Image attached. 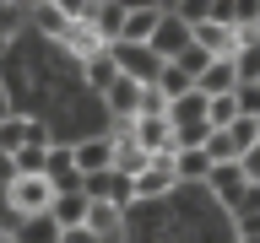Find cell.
I'll use <instances>...</instances> for the list:
<instances>
[{
    "label": "cell",
    "instance_id": "6da1fadb",
    "mask_svg": "<svg viewBox=\"0 0 260 243\" xmlns=\"http://www.w3.org/2000/svg\"><path fill=\"white\" fill-rule=\"evenodd\" d=\"M49 206H54V184L49 178H6V211H11V222L49 216Z\"/></svg>",
    "mask_w": 260,
    "mask_h": 243
},
{
    "label": "cell",
    "instance_id": "7a4b0ae2",
    "mask_svg": "<svg viewBox=\"0 0 260 243\" xmlns=\"http://www.w3.org/2000/svg\"><path fill=\"white\" fill-rule=\"evenodd\" d=\"M174 189H179V178H174V151H168V157H152V162H146V173L130 184V206H152V200H168Z\"/></svg>",
    "mask_w": 260,
    "mask_h": 243
},
{
    "label": "cell",
    "instance_id": "3957f363",
    "mask_svg": "<svg viewBox=\"0 0 260 243\" xmlns=\"http://www.w3.org/2000/svg\"><path fill=\"white\" fill-rule=\"evenodd\" d=\"M190 44H195V32H190V16H184V11L174 6V11L162 16V27L152 32V44H146V49H152V54H157V60L168 65V60H179V54H184Z\"/></svg>",
    "mask_w": 260,
    "mask_h": 243
},
{
    "label": "cell",
    "instance_id": "277c9868",
    "mask_svg": "<svg viewBox=\"0 0 260 243\" xmlns=\"http://www.w3.org/2000/svg\"><path fill=\"white\" fill-rule=\"evenodd\" d=\"M38 141H49V130L32 113H6L0 119V162H11L22 146H38Z\"/></svg>",
    "mask_w": 260,
    "mask_h": 243
},
{
    "label": "cell",
    "instance_id": "5b68a950",
    "mask_svg": "<svg viewBox=\"0 0 260 243\" xmlns=\"http://www.w3.org/2000/svg\"><path fill=\"white\" fill-rule=\"evenodd\" d=\"M109 54H114V65H119V76L141 81V87H152L157 70H162V60H157L146 44H109Z\"/></svg>",
    "mask_w": 260,
    "mask_h": 243
},
{
    "label": "cell",
    "instance_id": "8992f818",
    "mask_svg": "<svg viewBox=\"0 0 260 243\" xmlns=\"http://www.w3.org/2000/svg\"><path fill=\"white\" fill-rule=\"evenodd\" d=\"M71 157H76V173L92 178V173H109L114 168V135H81L71 146Z\"/></svg>",
    "mask_w": 260,
    "mask_h": 243
},
{
    "label": "cell",
    "instance_id": "52a82bcc",
    "mask_svg": "<svg viewBox=\"0 0 260 243\" xmlns=\"http://www.w3.org/2000/svg\"><path fill=\"white\" fill-rule=\"evenodd\" d=\"M206 189H211V200H217L222 211H233L244 194H249V178H244V168H239V162H222V168H211Z\"/></svg>",
    "mask_w": 260,
    "mask_h": 243
},
{
    "label": "cell",
    "instance_id": "ba28073f",
    "mask_svg": "<svg viewBox=\"0 0 260 243\" xmlns=\"http://www.w3.org/2000/svg\"><path fill=\"white\" fill-rule=\"evenodd\" d=\"M103 108H109V119H114V125H130V119L141 113V81L119 76L109 92H103Z\"/></svg>",
    "mask_w": 260,
    "mask_h": 243
},
{
    "label": "cell",
    "instance_id": "9c48e42d",
    "mask_svg": "<svg viewBox=\"0 0 260 243\" xmlns=\"http://www.w3.org/2000/svg\"><path fill=\"white\" fill-rule=\"evenodd\" d=\"M109 135H114V173H125L130 184H136V178L146 173V162H152V157L141 151V141H136L130 130H109Z\"/></svg>",
    "mask_w": 260,
    "mask_h": 243
},
{
    "label": "cell",
    "instance_id": "30bf717a",
    "mask_svg": "<svg viewBox=\"0 0 260 243\" xmlns=\"http://www.w3.org/2000/svg\"><path fill=\"white\" fill-rule=\"evenodd\" d=\"M81 194L87 200H114V206H125L130 211V178L125 173H92V178H81Z\"/></svg>",
    "mask_w": 260,
    "mask_h": 243
},
{
    "label": "cell",
    "instance_id": "8fae6325",
    "mask_svg": "<svg viewBox=\"0 0 260 243\" xmlns=\"http://www.w3.org/2000/svg\"><path fill=\"white\" fill-rule=\"evenodd\" d=\"M162 16H168V6H130L125 38H119V44H152V32L162 27Z\"/></svg>",
    "mask_w": 260,
    "mask_h": 243
},
{
    "label": "cell",
    "instance_id": "7c38bea8",
    "mask_svg": "<svg viewBox=\"0 0 260 243\" xmlns=\"http://www.w3.org/2000/svg\"><path fill=\"white\" fill-rule=\"evenodd\" d=\"M195 92L206 97V103H211V97H233V92H239V70H233V60H211L206 76L195 81Z\"/></svg>",
    "mask_w": 260,
    "mask_h": 243
},
{
    "label": "cell",
    "instance_id": "4fadbf2b",
    "mask_svg": "<svg viewBox=\"0 0 260 243\" xmlns=\"http://www.w3.org/2000/svg\"><path fill=\"white\" fill-rule=\"evenodd\" d=\"M44 178L54 184V194L81 189V173H76V157H71V146H49V168H44Z\"/></svg>",
    "mask_w": 260,
    "mask_h": 243
},
{
    "label": "cell",
    "instance_id": "5bb4252c",
    "mask_svg": "<svg viewBox=\"0 0 260 243\" xmlns=\"http://www.w3.org/2000/svg\"><path fill=\"white\" fill-rule=\"evenodd\" d=\"M87 227H92L103 243L119 238V227H125V206H114V200H87Z\"/></svg>",
    "mask_w": 260,
    "mask_h": 243
},
{
    "label": "cell",
    "instance_id": "9a60e30c",
    "mask_svg": "<svg viewBox=\"0 0 260 243\" xmlns=\"http://www.w3.org/2000/svg\"><path fill=\"white\" fill-rule=\"evenodd\" d=\"M114 81H119V65H114V54H109V49H103V54H92V60L81 65V87H87V92H98V97H103Z\"/></svg>",
    "mask_w": 260,
    "mask_h": 243
},
{
    "label": "cell",
    "instance_id": "2e32d148",
    "mask_svg": "<svg viewBox=\"0 0 260 243\" xmlns=\"http://www.w3.org/2000/svg\"><path fill=\"white\" fill-rule=\"evenodd\" d=\"M11 243H60V222L54 216H27V222H6Z\"/></svg>",
    "mask_w": 260,
    "mask_h": 243
},
{
    "label": "cell",
    "instance_id": "e0dca14e",
    "mask_svg": "<svg viewBox=\"0 0 260 243\" xmlns=\"http://www.w3.org/2000/svg\"><path fill=\"white\" fill-rule=\"evenodd\" d=\"M49 216L60 222V232H65V227H87V194H81V189H65V194H54Z\"/></svg>",
    "mask_w": 260,
    "mask_h": 243
},
{
    "label": "cell",
    "instance_id": "ac0fdd59",
    "mask_svg": "<svg viewBox=\"0 0 260 243\" xmlns=\"http://www.w3.org/2000/svg\"><path fill=\"white\" fill-rule=\"evenodd\" d=\"M125 16H130V6H114V0H98V16H92L98 38H103V44H119V38H125Z\"/></svg>",
    "mask_w": 260,
    "mask_h": 243
},
{
    "label": "cell",
    "instance_id": "d6986e66",
    "mask_svg": "<svg viewBox=\"0 0 260 243\" xmlns=\"http://www.w3.org/2000/svg\"><path fill=\"white\" fill-rule=\"evenodd\" d=\"M174 178H179V184H206V178H211L206 146H201V151H174Z\"/></svg>",
    "mask_w": 260,
    "mask_h": 243
},
{
    "label": "cell",
    "instance_id": "ffe728a7",
    "mask_svg": "<svg viewBox=\"0 0 260 243\" xmlns=\"http://www.w3.org/2000/svg\"><path fill=\"white\" fill-rule=\"evenodd\" d=\"M49 146H54V141L22 146V151L11 157V178H44V168H49Z\"/></svg>",
    "mask_w": 260,
    "mask_h": 243
},
{
    "label": "cell",
    "instance_id": "44dd1931",
    "mask_svg": "<svg viewBox=\"0 0 260 243\" xmlns=\"http://www.w3.org/2000/svg\"><path fill=\"white\" fill-rule=\"evenodd\" d=\"M233 70H239V87H260V38L239 44V54H233Z\"/></svg>",
    "mask_w": 260,
    "mask_h": 243
},
{
    "label": "cell",
    "instance_id": "7402d4cb",
    "mask_svg": "<svg viewBox=\"0 0 260 243\" xmlns=\"http://www.w3.org/2000/svg\"><path fill=\"white\" fill-rule=\"evenodd\" d=\"M152 87H157V92L168 97V103H179V97H184V92H195V81L184 76L179 65H162V70H157V81H152Z\"/></svg>",
    "mask_w": 260,
    "mask_h": 243
},
{
    "label": "cell",
    "instance_id": "603a6c76",
    "mask_svg": "<svg viewBox=\"0 0 260 243\" xmlns=\"http://www.w3.org/2000/svg\"><path fill=\"white\" fill-rule=\"evenodd\" d=\"M32 27L44 32V38H54V44H60L65 32H71V22H65V6H44V11H32Z\"/></svg>",
    "mask_w": 260,
    "mask_h": 243
},
{
    "label": "cell",
    "instance_id": "cb8c5ba5",
    "mask_svg": "<svg viewBox=\"0 0 260 243\" xmlns=\"http://www.w3.org/2000/svg\"><path fill=\"white\" fill-rule=\"evenodd\" d=\"M244 113H239V97H211V108H206V125L211 130H233Z\"/></svg>",
    "mask_w": 260,
    "mask_h": 243
},
{
    "label": "cell",
    "instance_id": "d4e9b609",
    "mask_svg": "<svg viewBox=\"0 0 260 243\" xmlns=\"http://www.w3.org/2000/svg\"><path fill=\"white\" fill-rule=\"evenodd\" d=\"M233 97H239V113H244V119H260V87H239Z\"/></svg>",
    "mask_w": 260,
    "mask_h": 243
},
{
    "label": "cell",
    "instance_id": "484cf974",
    "mask_svg": "<svg viewBox=\"0 0 260 243\" xmlns=\"http://www.w3.org/2000/svg\"><path fill=\"white\" fill-rule=\"evenodd\" d=\"M239 168H244V178H249V184L260 189V141H255V146H249V151L239 157Z\"/></svg>",
    "mask_w": 260,
    "mask_h": 243
},
{
    "label": "cell",
    "instance_id": "4316f807",
    "mask_svg": "<svg viewBox=\"0 0 260 243\" xmlns=\"http://www.w3.org/2000/svg\"><path fill=\"white\" fill-rule=\"evenodd\" d=\"M60 243H103V238H98L92 227H65V232H60Z\"/></svg>",
    "mask_w": 260,
    "mask_h": 243
},
{
    "label": "cell",
    "instance_id": "83f0119b",
    "mask_svg": "<svg viewBox=\"0 0 260 243\" xmlns=\"http://www.w3.org/2000/svg\"><path fill=\"white\" fill-rule=\"evenodd\" d=\"M6 113H16V108H11V97H6V81H0V119H6Z\"/></svg>",
    "mask_w": 260,
    "mask_h": 243
},
{
    "label": "cell",
    "instance_id": "f1b7e54d",
    "mask_svg": "<svg viewBox=\"0 0 260 243\" xmlns=\"http://www.w3.org/2000/svg\"><path fill=\"white\" fill-rule=\"evenodd\" d=\"M0 243H11V227H6V222H0Z\"/></svg>",
    "mask_w": 260,
    "mask_h": 243
},
{
    "label": "cell",
    "instance_id": "f546056e",
    "mask_svg": "<svg viewBox=\"0 0 260 243\" xmlns=\"http://www.w3.org/2000/svg\"><path fill=\"white\" fill-rule=\"evenodd\" d=\"M255 130H260V119H255Z\"/></svg>",
    "mask_w": 260,
    "mask_h": 243
}]
</instances>
